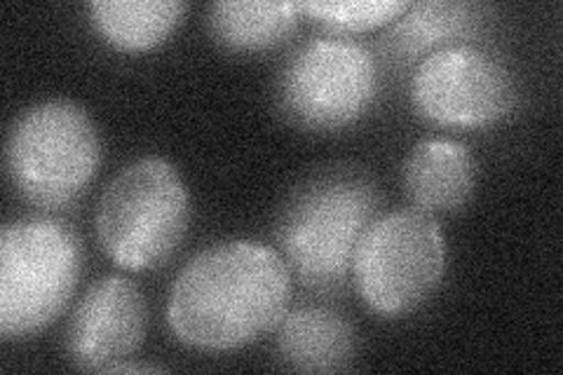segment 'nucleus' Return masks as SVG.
I'll use <instances>...</instances> for the list:
<instances>
[{
	"mask_svg": "<svg viewBox=\"0 0 563 375\" xmlns=\"http://www.w3.org/2000/svg\"><path fill=\"white\" fill-rule=\"evenodd\" d=\"M291 300V271L275 249L233 240L205 249L176 275L167 321L184 345L223 352L277 329Z\"/></svg>",
	"mask_w": 563,
	"mask_h": 375,
	"instance_id": "1",
	"label": "nucleus"
},
{
	"mask_svg": "<svg viewBox=\"0 0 563 375\" xmlns=\"http://www.w3.org/2000/svg\"><path fill=\"white\" fill-rule=\"evenodd\" d=\"M378 213L380 192L366 169L345 163L317 169L279 211L275 240L282 258L308 287L336 289Z\"/></svg>",
	"mask_w": 563,
	"mask_h": 375,
	"instance_id": "2",
	"label": "nucleus"
},
{
	"mask_svg": "<svg viewBox=\"0 0 563 375\" xmlns=\"http://www.w3.org/2000/svg\"><path fill=\"white\" fill-rule=\"evenodd\" d=\"M190 221L184 178L165 157H141L106 186L97 207L99 244L125 271H153L179 249Z\"/></svg>",
	"mask_w": 563,
	"mask_h": 375,
	"instance_id": "3",
	"label": "nucleus"
},
{
	"mask_svg": "<svg viewBox=\"0 0 563 375\" xmlns=\"http://www.w3.org/2000/svg\"><path fill=\"white\" fill-rule=\"evenodd\" d=\"M101 165V136L80 103L49 99L14 120L5 167L12 186L35 207H66L87 190Z\"/></svg>",
	"mask_w": 563,
	"mask_h": 375,
	"instance_id": "4",
	"label": "nucleus"
},
{
	"mask_svg": "<svg viewBox=\"0 0 563 375\" xmlns=\"http://www.w3.org/2000/svg\"><path fill=\"white\" fill-rule=\"evenodd\" d=\"M82 273L78 232L57 219L12 221L0 232V335L16 341L55 321Z\"/></svg>",
	"mask_w": 563,
	"mask_h": 375,
	"instance_id": "5",
	"label": "nucleus"
},
{
	"mask_svg": "<svg viewBox=\"0 0 563 375\" xmlns=\"http://www.w3.org/2000/svg\"><path fill=\"white\" fill-rule=\"evenodd\" d=\"M378 95L372 49L347 38H314L294 49L275 87L279 113L310 132L355 124Z\"/></svg>",
	"mask_w": 563,
	"mask_h": 375,
	"instance_id": "6",
	"label": "nucleus"
},
{
	"mask_svg": "<svg viewBox=\"0 0 563 375\" xmlns=\"http://www.w3.org/2000/svg\"><path fill=\"white\" fill-rule=\"evenodd\" d=\"M446 271L444 232L432 213L399 209L364 232L352 273L368 308L399 317L420 308Z\"/></svg>",
	"mask_w": 563,
	"mask_h": 375,
	"instance_id": "7",
	"label": "nucleus"
},
{
	"mask_svg": "<svg viewBox=\"0 0 563 375\" xmlns=\"http://www.w3.org/2000/svg\"><path fill=\"white\" fill-rule=\"evenodd\" d=\"M411 99L422 118L444 128H488L512 111L517 82L493 52L455 45L418 64Z\"/></svg>",
	"mask_w": 563,
	"mask_h": 375,
	"instance_id": "8",
	"label": "nucleus"
},
{
	"mask_svg": "<svg viewBox=\"0 0 563 375\" xmlns=\"http://www.w3.org/2000/svg\"><path fill=\"white\" fill-rule=\"evenodd\" d=\"M146 335V300L128 277L109 275L90 287L66 329V354L82 371L109 373L130 360Z\"/></svg>",
	"mask_w": 563,
	"mask_h": 375,
	"instance_id": "9",
	"label": "nucleus"
},
{
	"mask_svg": "<svg viewBox=\"0 0 563 375\" xmlns=\"http://www.w3.org/2000/svg\"><path fill=\"white\" fill-rule=\"evenodd\" d=\"M477 188V159L451 139H428L411 148L404 163L407 198L426 213L461 211Z\"/></svg>",
	"mask_w": 563,
	"mask_h": 375,
	"instance_id": "10",
	"label": "nucleus"
},
{
	"mask_svg": "<svg viewBox=\"0 0 563 375\" xmlns=\"http://www.w3.org/2000/svg\"><path fill=\"white\" fill-rule=\"evenodd\" d=\"M357 338L350 321L329 308L306 306L282 317L275 352L279 364L301 373H339L355 360Z\"/></svg>",
	"mask_w": 563,
	"mask_h": 375,
	"instance_id": "11",
	"label": "nucleus"
},
{
	"mask_svg": "<svg viewBox=\"0 0 563 375\" xmlns=\"http://www.w3.org/2000/svg\"><path fill=\"white\" fill-rule=\"evenodd\" d=\"M488 20L482 3H413L385 33V47L395 59H426L432 52L470 45Z\"/></svg>",
	"mask_w": 563,
	"mask_h": 375,
	"instance_id": "12",
	"label": "nucleus"
},
{
	"mask_svg": "<svg viewBox=\"0 0 563 375\" xmlns=\"http://www.w3.org/2000/svg\"><path fill=\"white\" fill-rule=\"evenodd\" d=\"M301 20L298 3L268 0H221L209 8V31L231 52H266L296 31Z\"/></svg>",
	"mask_w": 563,
	"mask_h": 375,
	"instance_id": "13",
	"label": "nucleus"
},
{
	"mask_svg": "<svg viewBox=\"0 0 563 375\" xmlns=\"http://www.w3.org/2000/svg\"><path fill=\"white\" fill-rule=\"evenodd\" d=\"M87 10L106 43L122 52H146L169 38L186 5L179 0H95Z\"/></svg>",
	"mask_w": 563,
	"mask_h": 375,
	"instance_id": "14",
	"label": "nucleus"
},
{
	"mask_svg": "<svg viewBox=\"0 0 563 375\" xmlns=\"http://www.w3.org/2000/svg\"><path fill=\"white\" fill-rule=\"evenodd\" d=\"M314 22L339 33H360L390 26L409 10L404 0H350V3H298Z\"/></svg>",
	"mask_w": 563,
	"mask_h": 375,
	"instance_id": "15",
	"label": "nucleus"
},
{
	"mask_svg": "<svg viewBox=\"0 0 563 375\" xmlns=\"http://www.w3.org/2000/svg\"><path fill=\"white\" fill-rule=\"evenodd\" d=\"M163 366H153V364H125L120 362L115 364L109 373H163Z\"/></svg>",
	"mask_w": 563,
	"mask_h": 375,
	"instance_id": "16",
	"label": "nucleus"
}]
</instances>
